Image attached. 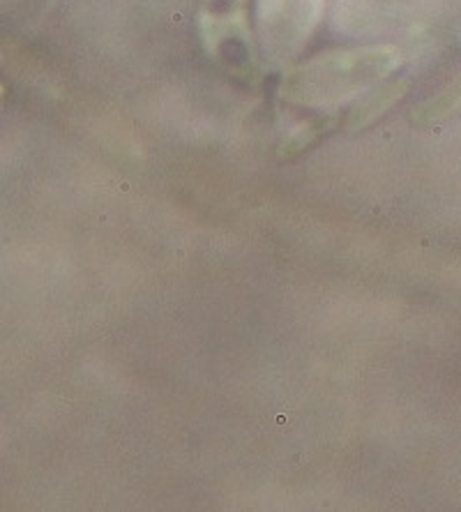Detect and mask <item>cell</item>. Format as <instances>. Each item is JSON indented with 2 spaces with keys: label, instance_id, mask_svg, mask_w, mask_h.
<instances>
[{
  "label": "cell",
  "instance_id": "4",
  "mask_svg": "<svg viewBox=\"0 0 461 512\" xmlns=\"http://www.w3.org/2000/svg\"><path fill=\"white\" fill-rule=\"evenodd\" d=\"M404 90H406V81H395V84H385L383 81L381 86H376L374 90H369L367 95H362L360 104L353 109L351 120H349L351 130H360V127H365L372 123V120L383 116L385 111H388L392 104L404 95Z\"/></svg>",
  "mask_w": 461,
  "mask_h": 512
},
{
  "label": "cell",
  "instance_id": "3",
  "mask_svg": "<svg viewBox=\"0 0 461 512\" xmlns=\"http://www.w3.org/2000/svg\"><path fill=\"white\" fill-rule=\"evenodd\" d=\"M201 35L213 56L222 58L231 42L252 47L243 0H208L201 10Z\"/></svg>",
  "mask_w": 461,
  "mask_h": 512
},
{
  "label": "cell",
  "instance_id": "1",
  "mask_svg": "<svg viewBox=\"0 0 461 512\" xmlns=\"http://www.w3.org/2000/svg\"><path fill=\"white\" fill-rule=\"evenodd\" d=\"M402 63L395 44L328 51L286 72L282 97L309 109H337L381 86Z\"/></svg>",
  "mask_w": 461,
  "mask_h": 512
},
{
  "label": "cell",
  "instance_id": "2",
  "mask_svg": "<svg viewBox=\"0 0 461 512\" xmlns=\"http://www.w3.org/2000/svg\"><path fill=\"white\" fill-rule=\"evenodd\" d=\"M323 10L326 0H256L259 40L272 65H291L302 54Z\"/></svg>",
  "mask_w": 461,
  "mask_h": 512
}]
</instances>
